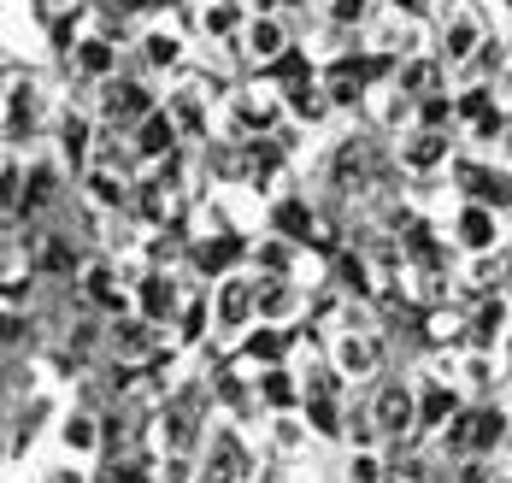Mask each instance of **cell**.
I'll return each mask as SVG.
<instances>
[{
    "instance_id": "obj_27",
    "label": "cell",
    "mask_w": 512,
    "mask_h": 483,
    "mask_svg": "<svg viewBox=\"0 0 512 483\" xmlns=\"http://www.w3.org/2000/svg\"><path fill=\"white\" fill-rule=\"evenodd\" d=\"M301 419H307V430L318 436V442H324V448H342V442H348V419H354V401H330V395H307Z\"/></svg>"
},
{
    "instance_id": "obj_11",
    "label": "cell",
    "mask_w": 512,
    "mask_h": 483,
    "mask_svg": "<svg viewBox=\"0 0 512 483\" xmlns=\"http://www.w3.org/2000/svg\"><path fill=\"white\" fill-rule=\"evenodd\" d=\"M454 160H460V136L454 130H418V124H407L395 136V165H401L407 183H418V177H448Z\"/></svg>"
},
{
    "instance_id": "obj_24",
    "label": "cell",
    "mask_w": 512,
    "mask_h": 483,
    "mask_svg": "<svg viewBox=\"0 0 512 483\" xmlns=\"http://www.w3.org/2000/svg\"><path fill=\"white\" fill-rule=\"evenodd\" d=\"M395 478V448H336V483H389Z\"/></svg>"
},
{
    "instance_id": "obj_18",
    "label": "cell",
    "mask_w": 512,
    "mask_h": 483,
    "mask_svg": "<svg viewBox=\"0 0 512 483\" xmlns=\"http://www.w3.org/2000/svg\"><path fill=\"white\" fill-rule=\"evenodd\" d=\"M259 230H271V236H289V242H301V248H318L324 207H318V201H307V189H289V195L265 201V224H259Z\"/></svg>"
},
{
    "instance_id": "obj_14",
    "label": "cell",
    "mask_w": 512,
    "mask_h": 483,
    "mask_svg": "<svg viewBox=\"0 0 512 483\" xmlns=\"http://www.w3.org/2000/svg\"><path fill=\"white\" fill-rule=\"evenodd\" d=\"M136 59H142V71L148 77H183L189 71V36L171 24V18H154V24H142V36H136Z\"/></svg>"
},
{
    "instance_id": "obj_13",
    "label": "cell",
    "mask_w": 512,
    "mask_h": 483,
    "mask_svg": "<svg viewBox=\"0 0 512 483\" xmlns=\"http://www.w3.org/2000/svg\"><path fill=\"white\" fill-rule=\"evenodd\" d=\"M195 289H201V283H195V277H183V271H154V266H148L142 277H136V313H142V319H154L159 330H171L177 313H183V301H189Z\"/></svg>"
},
{
    "instance_id": "obj_1",
    "label": "cell",
    "mask_w": 512,
    "mask_h": 483,
    "mask_svg": "<svg viewBox=\"0 0 512 483\" xmlns=\"http://www.w3.org/2000/svg\"><path fill=\"white\" fill-rule=\"evenodd\" d=\"M324 354H330V366L348 377L354 389H371L395 366V336L377 324V313H359V319H348L342 330L324 336Z\"/></svg>"
},
{
    "instance_id": "obj_35",
    "label": "cell",
    "mask_w": 512,
    "mask_h": 483,
    "mask_svg": "<svg viewBox=\"0 0 512 483\" xmlns=\"http://www.w3.org/2000/svg\"><path fill=\"white\" fill-rule=\"evenodd\" d=\"M0 483H36V472H30V466H6V478Z\"/></svg>"
},
{
    "instance_id": "obj_29",
    "label": "cell",
    "mask_w": 512,
    "mask_h": 483,
    "mask_svg": "<svg viewBox=\"0 0 512 483\" xmlns=\"http://www.w3.org/2000/svg\"><path fill=\"white\" fill-rule=\"evenodd\" d=\"M442 483H501V460L495 454H465L442 466Z\"/></svg>"
},
{
    "instance_id": "obj_6",
    "label": "cell",
    "mask_w": 512,
    "mask_h": 483,
    "mask_svg": "<svg viewBox=\"0 0 512 483\" xmlns=\"http://www.w3.org/2000/svg\"><path fill=\"white\" fill-rule=\"evenodd\" d=\"M206 301H212V348L230 354L259 324V271L242 266L230 277H218V283H206Z\"/></svg>"
},
{
    "instance_id": "obj_19",
    "label": "cell",
    "mask_w": 512,
    "mask_h": 483,
    "mask_svg": "<svg viewBox=\"0 0 512 483\" xmlns=\"http://www.w3.org/2000/svg\"><path fill=\"white\" fill-rule=\"evenodd\" d=\"M465 401H507V366H501V348H460V366H454Z\"/></svg>"
},
{
    "instance_id": "obj_9",
    "label": "cell",
    "mask_w": 512,
    "mask_h": 483,
    "mask_svg": "<svg viewBox=\"0 0 512 483\" xmlns=\"http://www.w3.org/2000/svg\"><path fill=\"white\" fill-rule=\"evenodd\" d=\"M254 436H259V448H265V460L283 466V472H301V466H318L324 454H336V448H324L312 436L301 413H265L254 425Z\"/></svg>"
},
{
    "instance_id": "obj_3",
    "label": "cell",
    "mask_w": 512,
    "mask_h": 483,
    "mask_svg": "<svg viewBox=\"0 0 512 483\" xmlns=\"http://www.w3.org/2000/svg\"><path fill=\"white\" fill-rule=\"evenodd\" d=\"M271 460L259 448L254 425H236V419H212L201 448V483H259Z\"/></svg>"
},
{
    "instance_id": "obj_25",
    "label": "cell",
    "mask_w": 512,
    "mask_h": 483,
    "mask_svg": "<svg viewBox=\"0 0 512 483\" xmlns=\"http://www.w3.org/2000/svg\"><path fill=\"white\" fill-rule=\"evenodd\" d=\"M254 389H259V407H265V413H301V407H307V377L295 372V366L254 372Z\"/></svg>"
},
{
    "instance_id": "obj_23",
    "label": "cell",
    "mask_w": 512,
    "mask_h": 483,
    "mask_svg": "<svg viewBox=\"0 0 512 483\" xmlns=\"http://www.w3.org/2000/svg\"><path fill=\"white\" fill-rule=\"evenodd\" d=\"M248 18L254 12L242 0H195V30H201V42H212V48H230Z\"/></svg>"
},
{
    "instance_id": "obj_33",
    "label": "cell",
    "mask_w": 512,
    "mask_h": 483,
    "mask_svg": "<svg viewBox=\"0 0 512 483\" xmlns=\"http://www.w3.org/2000/svg\"><path fill=\"white\" fill-rule=\"evenodd\" d=\"M171 6H177V0H130V12L148 18V24H154V18H171Z\"/></svg>"
},
{
    "instance_id": "obj_31",
    "label": "cell",
    "mask_w": 512,
    "mask_h": 483,
    "mask_svg": "<svg viewBox=\"0 0 512 483\" xmlns=\"http://www.w3.org/2000/svg\"><path fill=\"white\" fill-rule=\"evenodd\" d=\"M383 0H324V24H342V30H365L377 18Z\"/></svg>"
},
{
    "instance_id": "obj_30",
    "label": "cell",
    "mask_w": 512,
    "mask_h": 483,
    "mask_svg": "<svg viewBox=\"0 0 512 483\" xmlns=\"http://www.w3.org/2000/svg\"><path fill=\"white\" fill-rule=\"evenodd\" d=\"M148 483H201V454H159V460H148Z\"/></svg>"
},
{
    "instance_id": "obj_4",
    "label": "cell",
    "mask_w": 512,
    "mask_h": 483,
    "mask_svg": "<svg viewBox=\"0 0 512 483\" xmlns=\"http://www.w3.org/2000/svg\"><path fill=\"white\" fill-rule=\"evenodd\" d=\"M359 407H365L371 430H377L395 454L418 442V383H412V372H389L383 383L359 389Z\"/></svg>"
},
{
    "instance_id": "obj_34",
    "label": "cell",
    "mask_w": 512,
    "mask_h": 483,
    "mask_svg": "<svg viewBox=\"0 0 512 483\" xmlns=\"http://www.w3.org/2000/svg\"><path fill=\"white\" fill-rule=\"evenodd\" d=\"M307 0H254V12H277V18H295Z\"/></svg>"
},
{
    "instance_id": "obj_21",
    "label": "cell",
    "mask_w": 512,
    "mask_h": 483,
    "mask_svg": "<svg viewBox=\"0 0 512 483\" xmlns=\"http://www.w3.org/2000/svg\"><path fill=\"white\" fill-rule=\"evenodd\" d=\"M36 130H42V89H36V77L6 71V148L24 154V142Z\"/></svg>"
},
{
    "instance_id": "obj_38",
    "label": "cell",
    "mask_w": 512,
    "mask_h": 483,
    "mask_svg": "<svg viewBox=\"0 0 512 483\" xmlns=\"http://www.w3.org/2000/svg\"><path fill=\"white\" fill-rule=\"evenodd\" d=\"M448 6H460V0H442V12H448Z\"/></svg>"
},
{
    "instance_id": "obj_7",
    "label": "cell",
    "mask_w": 512,
    "mask_h": 483,
    "mask_svg": "<svg viewBox=\"0 0 512 483\" xmlns=\"http://www.w3.org/2000/svg\"><path fill=\"white\" fill-rule=\"evenodd\" d=\"M442 230H448V242H454L460 260H483V254H507L512 248V218L483 207V201H465V195L448 201Z\"/></svg>"
},
{
    "instance_id": "obj_16",
    "label": "cell",
    "mask_w": 512,
    "mask_h": 483,
    "mask_svg": "<svg viewBox=\"0 0 512 483\" xmlns=\"http://www.w3.org/2000/svg\"><path fill=\"white\" fill-rule=\"evenodd\" d=\"M248 248H254V236H242V230L195 236V248H189V277L206 289V283H218V277H230V271L248 266Z\"/></svg>"
},
{
    "instance_id": "obj_10",
    "label": "cell",
    "mask_w": 512,
    "mask_h": 483,
    "mask_svg": "<svg viewBox=\"0 0 512 483\" xmlns=\"http://www.w3.org/2000/svg\"><path fill=\"white\" fill-rule=\"evenodd\" d=\"M230 54L242 71H254V77H271L283 59L295 54V24L289 18H277V12H254L248 24H242V36L230 42Z\"/></svg>"
},
{
    "instance_id": "obj_5",
    "label": "cell",
    "mask_w": 512,
    "mask_h": 483,
    "mask_svg": "<svg viewBox=\"0 0 512 483\" xmlns=\"http://www.w3.org/2000/svg\"><path fill=\"white\" fill-rule=\"evenodd\" d=\"M71 289H77V301H83L89 313H101V319H130V313H136V277H130V266H124L112 248H89Z\"/></svg>"
},
{
    "instance_id": "obj_26",
    "label": "cell",
    "mask_w": 512,
    "mask_h": 483,
    "mask_svg": "<svg viewBox=\"0 0 512 483\" xmlns=\"http://www.w3.org/2000/svg\"><path fill=\"white\" fill-rule=\"evenodd\" d=\"M389 83H395L407 101H424V95H442V89H448V65L424 48V54H407V59H401Z\"/></svg>"
},
{
    "instance_id": "obj_28",
    "label": "cell",
    "mask_w": 512,
    "mask_h": 483,
    "mask_svg": "<svg viewBox=\"0 0 512 483\" xmlns=\"http://www.w3.org/2000/svg\"><path fill=\"white\" fill-rule=\"evenodd\" d=\"M30 472H36V483H101V466L65 460V454H36Z\"/></svg>"
},
{
    "instance_id": "obj_15",
    "label": "cell",
    "mask_w": 512,
    "mask_h": 483,
    "mask_svg": "<svg viewBox=\"0 0 512 483\" xmlns=\"http://www.w3.org/2000/svg\"><path fill=\"white\" fill-rule=\"evenodd\" d=\"M65 71L77 77V83H89V89H101V83H112L118 71H124V48H118V36L106 30L101 18L89 24V36L65 54Z\"/></svg>"
},
{
    "instance_id": "obj_22",
    "label": "cell",
    "mask_w": 512,
    "mask_h": 483,
    "mask_svg": "<svg viewBox=\"0 0 512 483\" xmlns=\"http://www.w3.org/2000/svg\"><path fill=\"white\" fill-rule=\"evenodd\" d=\"M130 148H136V160H142V171H154L159 160H171L177 148H189L183 142V130H177V118L159 107V112H148L136 130H130Z\"/></svg>"
},
{
    "instance_id": "obj_32",
    "label": "cell",
    "mask_w": 512,
    "mask_h": 483,
    "mask_svg": "<svg viewBox=\"0 0 512 483\" xmlns=\"http://www.w3.org/2000/svg\"><path fill=\"white\" fill-rule=\"evenodd\" d=\"M389 12H401V18H412V24H436L442 18V0H383Z\"/></svg>"
},
{
    "instance_id": "obj_8",
    "label": "cell",
    "mask_w": 512,
    "mask_h": 483,
    "mask_svg": "<svg viewBox=\"0 0 512 483\" xmlns=\"http://www.w3.org/2000/svg\"><path fill=\"white\" fill-rule=\"evenodd\" d=\"M489 12H483V0H460V6H448L442 18H436V36H430V54L442 59L454 77H465L477 54L489 48Z\"/></svg>"
},
{
    "instance_id": "obj_37",
    "label": "cell",
    "mask_w": 512,
    "mask_h": 483,
    "mask_svg": "<svg viewBox=\"0 0 512 483\" xmlns=\"http://www.w3.org/2000/svg\"><path fill=\"white\" fill-rule=\"evenodd\" d=\"M495 12H501V18L512 24V0H495Z\"/></svg>"
},
{
    "instance_id": "obj_20",
    "label": "cell",
    "mask_w": 512,
    "mask_h": 483,
    "mask_svg": "<svg viewBox=\"0 0 512 483\" xmlns=\"http://www.w3.org/2000/svg\"><path fill=\"white\" fill-rule=\"evenodd\" d=\"M307 313H312V289L301 277H259V324L295 330V324H307Z\"/></svg>"
},
{
    "instance_id": "obj_2",
    "label": "cell",
    "mask_w": 512,
    "mask_h": 483,
    "mask_svg": "<svg viewBox=\"0 0 512 483\" xmlns=\"http://www.w3.org/2000/svg\"><path fill=\"white\" fill-rule=\"evenodd\" d=\"M106 448H112V436H106V407L89 401V395H65L59 413H53V425H48V448H42V454H65V460H83V466H106Z\"/></svg>"
},
{
    "instance_id": "obj_36",
    "label": "cell",
    "mask_w": 512,
    "mask_h": 483,
    "mask_svg": "<svg viewBox=\"0 0 512 483\" xmlns=\"http://www.w3.org/2000/svg\"><path fill=\"white\" fill-rule=\"evenodd\" d=\"M495 160H501V165L512 171V124H507V136H501V148H495Z\"/></svg>"
},
{
    "instance_id": "obj_12",
    "label": "cell",
    "mask_w": 512,
    "mask_h": 483,
    "mask_svg": "<svg viewBox=\"0 0 512 483\" xmlns=\"http://www.w3.org/2000/svg\"><path fill=\"white\" fill-rule=\"evenodd\" d=\"M89 101H95V112H101L106 130H136L148 112L165 107V101L154 95V83H148V77H124V71H118L112 83H101Z\"/></svg>"
},
{
    "instance_id": "obj_17",
    "label": "cell",
    "mask_w": 512,
    "mask_h": 483,
    "mask_svg": "<svg viewBox=\"0 0 512 483\" xmlns=\"http://www.w3.org/2000/svg\"><path fill=\"white\" fill-rule=\"evenodd\" d=\"M295 348H301V324H295V330H283V324H254V330L230 348V360H236L242 372H271V366H295Z\"/></svg>"
}]
</instances>
